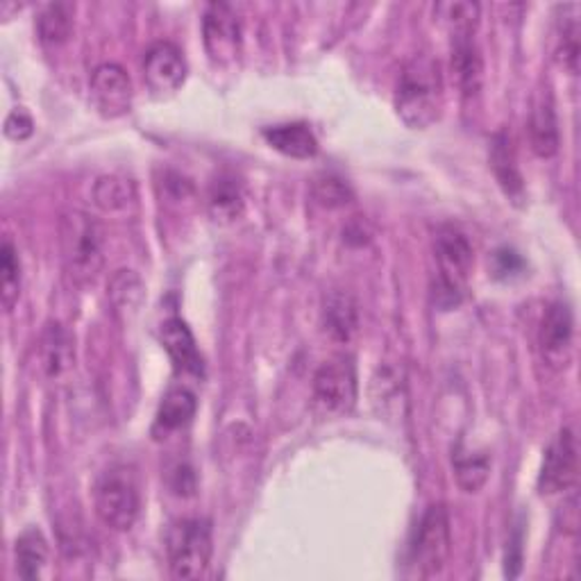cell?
Listing matches in <instances>:
<instances>
[{
	"label": "cell",
	"mask_w": 581,
	"mask_h": 581,
	"mask_svg": "<svg viewBox=\"0 0 581 581\" xmlns=\"http://www.w3.org/2000/svg\"><path fill=\"white\" fill-rule=\"evenodd\" d=\"M159 341L163 350L169 352L178 372H184V376H196V378L202 376L204 372L202 355L196 346V339L191 335L189 325L182 318L166 320L159 329Z\"/></svg>",
	"instance_id": "14"
},
{
	"label": "cell",
	"mask_w": 581,
	"mask_h": 581,
	"mask_svg": "<svg viewBox=\"0 0 581 581\" xmlns=\"http://www.w3.org/2000/svg\"><path fill=\"white\" fill-rule=\"evenodd\" d=\"M75 8L71 3H51L36 17V34L46 46H62L73 32Z\"/></svg>",
	"instance_id": "24"
},
{
	"label": "cell",
	"mask_w": 581,
	"mask_h": 581,
	"mask_svg": "<svg viewBox=\"0 0 581 581\" xmlns=\"http://www.w3.org/2000/svg\"><path fill=\"white\" fill-rule=\"evenodd\" d=\"M572 339H574V318L566 303H552L543 316L541 323V341L543 357L548 363L561 368L568 363L572 352Z\"/></svg>",
	"instance_id": "12"
},
{
	"label": "cell",
	"mask_w": 581,
	"mask_h": 581,
	"mask_svg": "<svg viewBox=\"0 0 581 581\" xmlns=\"http://www.w3.org/2000/svg\"><path fill=\"white\" fill-rule=\"evenodd\" d=\"M32 133H34V120L25 109L10 112V116L6 118V135L12 141H25L32 137Z\"/></svg>",
	"instance_id": "32"
},
{
	"label": "cell",
	"mask_w": 581,
	"mask_h": 581,
	"mask_svg": "<svg viewBox=\"0 0 581 581\" xmlns=\"http://www.w3.org/2000/svg\"><path fill=\"white\" fill-rule=\"evenodd\" d=\"M133 80L126 68L118 64H101L92 75V98L96 109L107 116L116 118L128 114L133 107Z\"/></svg>",
	"instance_id": "11"
},
{
	"label": "cell",
	"mask_w": 581,
	"mask_h": 581,
	"mask_svg": "<svg viewBox=\"0 0 581 581\" xmlns=\"http://www.w3.org/2000/svg\"><path fill=\"white\" fill-rule=\"evenodd\" d=\"M107 298L114 314L123 320H133L146 298V286L135 271H116L107 284Z\"/></svg>",
	"instance_id": "19"
},
{
	"label": "cell",
	"mask_w": 581,
	"mask_h": 581,
	"mask_svg": "<svg viewBox=\"0 0 581 581\" xmlns=\"http://www.w3.org/2000/svg\"><path fill=\"white\" fill-rule=\"evenodd\" d=\"M434 19L450 30L452 39L473 36L479 25L482 10L477 3H468V0H447V3L434 6Z\"/></svg>",
	"instance_id": "23"
},
{
	"label": "cell",
	"mask_w": 581,
	"mask_h": 581,
	"mask_svg": "<svg viewBox=\"0 0 581 581\" xmlns=\"http://www.w3.org/2000/svg\"><path fill=\"white\" fill-rule=\"evenodd\" d=\"M207 210L221 225H230L241 219L245 210V196L239 180L232 176H219L210 184V191H207Z\"/></svg>",
	"instance_id": "20"
},
{
	"label": "cell",
	"mask_w": 581,
	"mask_h": 581,
	"mask_svg": "<svg viewBox=\"0 0 581 581\" xmlns=\"http://www.w3.org/2000/svg\"><path fill=\"white\" fill-rule=\"evenodd\" d=\"M314 198L327 210H337L352 200V191L337 176H320L314 180Z\"/></svg>",
	"instance_id": "29"
},
{
	"label": "cell",
	"mask_w": 581,
	"mask_h": 581,
	"mask_svg": "<svg viewBox=\"0 0 581 581\" xmlns=\"http://www.w3.org/2000/svg\"><path fill=\"white\" fill-rule=\"evenodd\" d=\"M452 77L464 96H477L484 80V64L473 36L452 39Z\"/></svg>",
	"instance_id": "15"
},
{
	"label": "cell",
	"mask_w": 581,
	"mask_h": 581,
	"mask_svg": "<svg viewBox=\"0 0 581 581\" xmlns=\"http://www.w3.org/2000/svg\"><path fill=\"white\" fill-rule=\"evenodd\" d=\"M529 141L538 157H552L559 150V120L550 94L538 96L531 107Z\"/></svg>",
	"instance_id": "16"
},
{
	"label": "cell",
	"mask_w": 581,
	"mask_h": 581,
	"mask_svg": "<svg viewBox=\"0 0 581 581\" xmlns=\"http://www.w3.org/2000/svg\"><path fill=\"white\" fill-rule=\"evenodd\" d=\"M434 253L439 264V282L434 290L436 300L443 307L459 305L468 275L473 271V245L462 230L445 225L434 239Z\"/></svg>",
	"instance_id": "4"
},
{
	"label": "cell",
	"mask_w": 581,
	"mask_h": 581,
	"mask_svg": "<svg viewBox=\"0 0 581 581\" xmlns=\"http://www.w3.org/2000/svg\"><path fill=\"white\" fill-rule=\"evenodd\" d=\"M579 473V447L572 430H561L546 450V459L538 477V488L543 495L566 493L574 486Z\"/></svg>",
	"instance_id": "8"
},
{
	"label": "cell",
	"mask_w": 581,
	"mask_h": 581,
	"mask_svg": "<svg viewBox=\"0 0 581 581\" xmlns=\"http://www.w3.org/2000/svg\"><path fill=\"white\" fill-rule=\"evenodd\" d=\"M96 514L114 531H128L139 518L141 497L133 468L112 466L107 468L94 488Z\"/></svg>",
	"instance_id": "3"
},
{
	"label": "cell",
	"mask_w": 581,
	"mask_h": 581,
	"mask_svg": "<svg viewBox=\"0 0 581 581\" xmlns=\"http://www.w3.org/2000/svg\"><path fill=\"white\" fill-rule=\"evenodd\" d=\"M490 475V459L486 454H454V477L466 493H477Z\"/></svg>",
	"instance_id": "28"
},
{
	"label": "cell",
	"mask_w": 581,
	"mask_h": 581,
	"mask_svg": "<svg viewBox=\"0 0 581 581\" xmlns=\"http://www.w3.org/2000/svg\"><path fill=\"white\" fill-rule=\"evenodd\" d=\"M135 184L123 176H103L94 184V202L103 212H120L135 200Z\"/></svg>",
	"instance_id": "27"
},
{
	"label": "cell",
	"mask_w": 581,
	"mask_h": 581,
	"mask_svg": "<svg viewBox=\"0 0 581 581\" xmlns=\"http://www.w3.org/2000/svg\"><path fill=\"white\" fill-rule=\"evenodd\" d=\"M323 325L331 339L348 344L359 329V311L355 298L346 294V290H331L325 298Z\"/></svg>",
	"instance_id": "17"
},
{
	"label": "cell",
	"mask_w": 581,
	"mask_h": 581,
	"mask_svg": "<svg viewBox=\"0 0 581 581\" xmlns=\"http://www.w3.org/2000/svg\"><path fill=\"white\" fill-rule=\"evenodd\" d=\"M525 268V262L516 251H509V247H500V251L493 253V275L497 279H509L516 277Z\"/></svg>",
	"instance_id": "31"
},
{
	"label": "cell",
	"mask_w": 581,
	"mask_h": 581,
	"mask_svg": "<svg viewBox=\"0 0 581 581\" xmlns=\"http://www.w3.org/2000/svg\"><path fill=\"white\" fill-rule=\"evenodd\" d=\"M443 82L441 66L434 57L413 55L398 82L395 109L398 116L413 130H425L441 114Z\"/></svg>",
	"instance_id": "1"
},
{
	"label": "cell",
	"mask_w": 581,
	"mask_h": 581,
	"mask_svg": "<svg viewBox=\"0 0 581 581\" xmlns=\"http://www.w3.org/2000/svg\"><path fill=\"white\" fill-rule=\"evenodd\" d=\"M198 411V398L187 387H173L169 393L163 395L159 409H157V421L155 430L169 434L187 427Z\"/></svg>",
	"instance_id": "21"
},
{
	"label": "cell",
	"mask_w": 581,
	"mask_h": 581,
	"mask_svg": "<svg viewBox=\"0 0 581 581\" xmlns=\"http://www.w3.org/2000/svg\"><path fill=\"white\" fill-rule=\"evenodd\" d=\"M60 245L64 268L73 284L89 286L105 266V232L87 212L68 210L60 221Z\"/></svg>",
	"instance_id": "2"
},
{
	"label": "cell",
	"mask_w": 581,
	"mask_h": 581,
	"mask_svg": "<svg viewBox=\"0 0 581 581\" xmlns=\"http://www.w3.org/2000/svg\"><path fill=\"white\" fill-rule=\"evenodd\" d=\"M450 518L443 505H432L411 538L409 561L419 577H434L450 557Z\"/></svg>",
	"instance_id": "6"
},
{
	"label": "cell",
	"mask_w": 581,
	"mask_h": 581,
	"mask_svg": "<svg viewBox=\"0 0 581 581\" xmlns=\"http://www.w3.org/2000/svg\"><path fill=\"white\" fill-rule=\"evenodd\" d=\"M144 77L157 96L176 94L187 77L182 51L171 41H157L144 55Z\"/></svg>",
	"instance_id": "9"
},
{
	"label": "cell",
	"mask_w": 581,
	"mask_h": 581,
	"mask_svg": "<svg viewBox=\"0 0 581 581\" xmlns=\"http://www.w3.org/2000/svg\"><path fill=\"white\" fill-rule=\"evenodd\" d=\"M212 527L200 518L178 520L166 534V557L176 579H200L212 561Z\"/></svg>",
	"instance_id": "5"
},
{
	"label": "cell",
	"mask_w": 581,
	"mask_h": 581,
	"mask_svg": "<svg viewBox=\"0 0 581 581\" xmlns=\"http://www.w3.org/2000/svg\"><path fill=\"white\" fill-rule=\"evenodd\" d=\"M207 53L214 62H232L241 51V19L228 3H212L202 17Z\"/></svg>",
	"instance_id": "10"
},
{
	"label": "cell",
	"mask_w": 581,
	"mask_h": 581,
	"mask_svg": "<svg viewBox=\"0 0 581 581\" xmlns=\"http://www.w3.org/2000/svg\"><path fill=\"white\" fill-rule=\"evenodd\" d=\"M357 402V370L350 357L325 361L314 376V404L320 416L350 413Z\"/></svg>",
	"instance_id": "7"
},
{
	"label": "cell",
	"mask_w": 581,
	"mask_h": 581,
	"mask_svg": "<svg viewBox=\"0 0 581 581\" xmlns=\"http://www.w3.org/2000/svg\"><path fill=\"white\" fill-rule=\"evenodd\" d=\"M39 361L49 380H62L75 366V339L71 331L57 323H46L39 339Z\"/></svg>",
	"instance_id": "13"
},
{
	"label": "cell",
	"mask_w": 581,
	"mask_h": 581,
	"mask_svg": "<svg viewBox=\"0 0 581 581\" xmlns=\"http://www.w3.org/2000/svg\"><path fill=\"white\" fill-rule=\"evenodd\" d=\"M561 60H563V66H568L572 73H577V60H579V25H577V17H570L563 23Z\"/></svg>",
	"instance_id": "30"
},
{
	"label": "cell",
	"mask_w": 581,
	"mask_h": 581,
	"mask_svg": "<svg viewBox=\"0 0 581 581\" xmlns=\"http://www.w3.org/2000/svg\"><path fill=\"white\" fill-rule=\"evenodd\" d=\"M21 296V260L10 239L0 245V303L6 311H12Z\"/></svg>",
	"instance_id": "25"
},
{
	"label": "cell",
	"mask_w": 581,
	"mask_h": 581,
	"mask_svg": "<svg viewBox=\"0 0 581 581\" xmlns=\"http://www.w3.org/2000/svg\"><path fill=\"white\" fill-rule=\"evenodd\" d=\"M264 139L282 155L294 159H309L318 152V139L307 123H282L264 128Z\"/></svg>",
	"instance_id": "18"
},
{
	"label": "cell",
	"mask_w": 581,
	"mask_h": 581,
	"mask_svg": "<svg viewBox=\"0 0 581 581\" xmlns=\"http://www.w3.org/2000/svg\"><path fill=\"white\" fill-rule=\"evenodd\" d=\"M490 163H493V171L497 182L503 184V189L507 191V196L511 198H522V178L518 173V166L514 159V150L507 137H497L493 152H490Z\"/></svg>",
	"instance_id": "26"
},
{
	"label": "cell",
	"mask_w": 581,
	"mask_h": 581,
	"mask_svg": "<svg viewBox=\"0 0 581 581\" xmlns=\"http://www.w3.org/2000/svg\"><path fill=\"white\" fill-rule=\"evenodd\" d=\"M17 572L21 579H36L49 563V541L36 527L25 529L14 546Z\"/></svg>",
	"instance_id": "22"
}]
</instances>
